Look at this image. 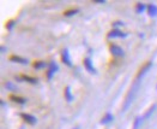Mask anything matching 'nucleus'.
Instances as JSON below:
<instances>
[{"label":"nucleus","instance_id":"nucleus-1","mask_svg":"<svg viewBox=\"0 0 157 129\" xmlns=\"http://www.w3.org/2000/svg\"><path fill=\"white\" fill-rule=\"evenodd\" d=\"M138 85H139V81H137V82L134 83V86L131 88V91H130V93H128V95H127V98H126V104H125V106H124V110H127V109H128V106H130V104H131V102H132V99H133V97H134V93H136V91H137V88H138Z\"/></svg>","mask_w":157,"mask_h":129},{"label":"nucleus","instance_id":"nucleus-2","mask_svg":"<svg viewBox=\"0 0 157 129\" xmlns=\"http://www.w3.org/2000/svg\"><path fill=\"white\" fill-rule=\"evenodd\" d=\"M109 51H110V53H112L113 56H115V57H121V56L125 54V53H124V50H122L120 46L115 45V44H110Z\"/></svg>","mask_w":157,"mask_h":129},{"label":"nucleus","instance_id":"nucleus-3","mask_svg":"<svg viewBox=\"0 0 157 129\" xmlns=\"http://www.w3.org/2000/svg\"><path fill=\"white\" fill-rule=\"evenodd\" d=\"M151 65H152V63L151 62H148V63H145V64H143V66L139 69V71H138V75H137V81H139L148 71H149V69L151 68Z\"/></svg>","mask_w":157,"mask_h":129},{"label":"nucleus","instance_id":"nucleus-4","mask_svg":"<svg viewBox=\"0 0 157 129\" xmlns=\"http://www.w3.org/2000/svg\"><path fill=\"white\" fill-rule=\"evenodd\" d=\"M48 71H47V80H51L52 77H53V75L58 71V65L54 63V62H51L49 64H48Z\"/></svg>","mask_w":157,"mask_h":129},{"label":"nucleus","instance_id":"nucleus-5","mask_svg":"<svg viewBox=\"0 0 157 129\" xmlns=\"http://www.w3.org/2000/svg\"><path fill=\"white\" fill-rule=\"evenodd\" d=\"M83 64H84V68H85V69H86L90 74H96V69L94 68L92 62H91V59H90V58H84Z\"/></svg>","mask_w":157,"mask_h":129},{"label":"nucleus","instance_id":"nucleus-6","mask_svg":"<svg viewBox=\"0 0 157 129\" xmlns=\"http://www.w3.org/2000/svg\"><path fill=\"white\" fill-rule=\"evenodd\" d=\"M61 59L63 62L67 65V66H72V62H71V58H70V54H69V50L67 48H64L63 52H61Z\"/></svg>","mask_w":157,"mask_h":129},{"label":"nucleus","instance_id":"nucleus-7","mask_svg":"<svg viewBox=\"0 0 157 129\" xmlns=\"http://www.w3.org/2000/svg\"><path fill=\"white\" fill-rule=\"evenodd\" d=\"M108 37L109 39H112V37H126V34L122 33L119 29H113V30H110L108 33Z\"/></svg>","mask_w":157,"mask_h":129},{"label":"nucleus","instance_id":"nucleus-8","mask_svg":"<svg viewBox=\"0 0 157 129\" xmlns=\"http://www.w3.org/2000/svg\"><path fill=\"white\" fill-rule=\"evenodd\" d=\"M20 116H22V118H23L26 123H29V124H35V123L37 122L36 117L32 116V115H29V114H22Z\"/></svg>","mask_w":157,"mask_h":129},{"label":"nucleus","instance_id":"nucleus-9","mask_svg":"<svg viewBox=\"0 0 157 129\" xmlns=\"http://www.w3.org/2000/svg\"><path fill=\"white\" fill-rule=\"evenodd\" d=\"M10 60H11V62H14V63H19V64H28V59L22 58V57L16 56V54L11 56V57H10Z\"/></svg>","mask_w":157,"mask_h":129},{"label":"nucleus","instance_id":"nucleus-10","mask_svg":"<svg viewBox=\"0 0 157 129\" xmlns=\"http://www.w3.org/2000/svg\"><path fill=\"white\" fill-rule=\"evenodd\" d=\"M18 81H20V80H23V81H25V82H29V83H32V85H35V83H37V79H35V77H30V76H26V75H22L20 77H16Z\"/></svg>","mask_w":157,"mask_h":129},{"label":"nucleus","instance_id":"nucleus-11","mask_svg":"<svg viewBox=\"0 0 157 129\" xmlns=\"http://www.w3.org/2000/svg\"><path fill=\"white\" fill-rule=\"evenodd\" d=\"M148 15L150 17H156L157 16V6L154 4H150L148 6Z\"/></svg>","mask_w":157,"mask_h":129},{"label":"nucleus","instance_id":"nucleus-12","mask_svg":"<svg viewBox=\"0 0 157 129\" xmlns=\"http://www.w3.org/2000/svg\"><path fill=\"white\" fill-rule=\"evenodd\" d=\"M65 99H66L67 103H71V102L73 100V95H72V93H71V87H70V86H67V87L65 88Z\"/></svg>","mask_w":157,"mask_h":129},{"label":"nucleus","instance_id":"nucleus-13","mask_svg":"<svg viewBox=\"0 0 157 129\" xmlns=\"http://www.w3.org/2000/svg\"><path fill=\"white\" fill-rule=\"evenodd\" d=\"M114 120V117H113V115L110 114V112H107L104 116H103V118L101 120V123L102 124H108L109 122H112Z\"/></svg>","mask_w":157,"mask_h":129},{"label":"nucleus","instance_id":"nucleus-14","mask_svg":"<svg viewBox=\"0 0 157 129\" xmlns=\"http://www.w3.org/2000/svg\"><path fill=\"white\" fill-rule=\"evenodd\" d=\"M10 100L13 102V103H17V104H25V98H22V97H18V95H11L10 97Z\"/></svg>","mask_w":157,"mask_h":129},{"label":"nucleus","instance_id":"nucleus-15","mask_svg":"<svg viewBox=\"0 0 157 129\" xmlns=\"http://www.w3.org/2000/svg\"><path fill=\"white\" fill-rule=\"evenodd\" d=\"M32 66H34L35 69H42V68L47 66V63H45V62H42V60H38V62H34Z\"/></svg>","mask_w":157,"mask_h":129},{"label":"nucleus","instance_id":"nucleus-16","mask_svg":"<svg viewBox=\"0 0 157 129\" xmlns=\"http://www.w3.org/2000/svg\"><path fill=\"white\" fill-rule=\"evenodd\" d=\"M78 13V8H71V10H67V11H65V16L66 17H72V16H75V15H77Z\"/></svg>","mask_w":157,"mask_h":129},{"label":"nucleus","instance_id":"nucleus-17","mask_svg":"<svg viewBox=\"0 0 157 129\" xmlns=\"http://www.w3.org/2000/svg\"><path fill=\"white\" fill-rule=\"evenodd\" d=\"M144 120V117L143 116H140V117H137L136 118V121H134V126H133V129H138V127L140 126V123H142V121Z\"/></svg>","mask_w":157,"mask_h":129},{"label":"nucleus","instance_id":"nucleus-18","mask_svg":"<svg viewBox=\"0 0 157 129\" xmlns=\"http://www.w3.org/2000/svg\"><path fill=\"white\" fill-rule=\"evenodd\" d=\"M144 10H145V5H144V4H137V6H136V11H137L138 13H142Z\"/></svg>","mask_w":157,"mask_h":129},{"label":"nucleus","instance_id":"nucleus-19","mask_svg":"<svg viewBox=\"0 0 157 129\" xmlns=\"http://www.w3.org/2000/svg\"><path fill=\"white\" fill-rule=\"evenodd\" d=\"M5 87H6L7 89H10V91H14V89H16V87H14V86H13L11 82H7V83L5 85Z\"/></svg>","mask_w":157,"mask_h":129},{"label":"nucleus","instance_id":"nucleus-20","mask_svg":"<svg viewBox=\"0 0 157 129\" xmlns=\"http://www.w3.org/2000/svg\"><path fill=\"white\" fill-rule=\"evenodd\" d=\"M13 24H14V22H13V21H10V22H7V24H6V28H7V29H12Z\"/></svg>","mask_w":157,"mask_h":129},{"label":"nucleus","instance_id":"nucleus-21","mask_svg":"<svg viewBox=\"0 0 157 129\" xmlns=\"http://www.w3.org/2000/svg\"><path fill=\"white\" fill-rule=\"evenodd\" d=\"M120 25H124V23H122V22H114V23H113V27H114L115 29H116L118 27H120Z\"/></svg>","mask_w":157,"mask_h":129},{"label":"nucleus","instance_id":"nucleus-22","mask_svg":"<svg viewBox=\"0 0 157 129\" xmlns=\"http://www.w3.org/2000/svg\"><path fill=\"white\" fill-rule=\"evenodd\" d=\"M73 129H78V128H73Z\"/></svg>","mask_w":157,"mask_h":129}]
</instances>
